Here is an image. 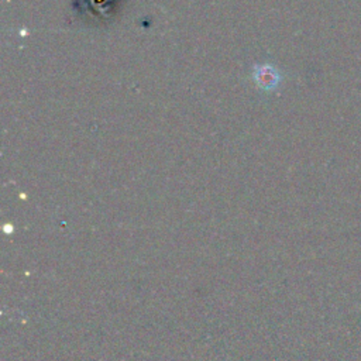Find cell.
<instances>
[{"mask_svg": "<svg viewBox=\"0 0 361 361\" xmlns=\"http://www.w3.org/2000/svg\"><path fill=\"white\" fill-rule=\"evenodd\" d=\"M253 78L255 83L265 90H274L281 82V72L269 64L255 65L253 71Z\"/></svg>", "mask_w": 361, "mask_h": 361, "instance_id": "6da1fadb", "label": "cell"}]
</instances>
